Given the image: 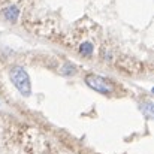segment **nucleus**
Masks as SVG:
<instances>
[{"label":"nucleus","mask_w":154,"mask_h":154,"mask_svg":"<svg viewBox=\"0 0 154 154\" xmlns=\"http://www.w3.org/2000/svg\"><path fill=\"white\" fill-rule=\"evenodd\" d=\"M11 79H12V84L17 87V90L24 94V96H29L32 93V85H30V79H29V75L27 72L23 69V67H12L11 70Z\"/></svg>","instance_id":"f257e3e1"},{"label":"nucleus","mask_w":154,"mask_h":154,"mask_svg":"<svg viewBox=\"0 0 154 154\" xmlns=\"http://www.w3.org/2000/svg\"><path fill=\"white\" fill-rule=\"evenodd\" d=\"M85 82L90 88H93L94 91L97 93H102V94H111L114 90H112V82L109 79H105L99 75H88L85 78Z\"/></svg>","instance_id":"f03ea898"},{"label":"nucleus","mask_w":154,"mask_h":154,"mask_svg":"<svg viewBox=\"0 0 154 154\" xmlns=\"http://www.w3.org/2000/svg\"><path fill=\"white\" fill-rule=\"evenodd\" d=\"M2 14H3V17H5L8 21L15 23V21L18 20V17H20V9H18L17 6L11 5V6H6L5 9H2Z\"/></svg>","instance_id":"7ed1b4c3"},{"label":"nucleus","mask_w":154,"mask_h":154,"mask_svg":"<svg viewBox=\"0 0 154 154\" xmlns=\"http://www.w3.org/2000/svg\"><path fill=\"white\" fill-rule=\"evenodd\" d=\"M94 51V48H93V44H90V42H82L81 45H79V52L82 54V55H91Z\"/></svg>","instance_id":"20e7f679"}]
</instances>
